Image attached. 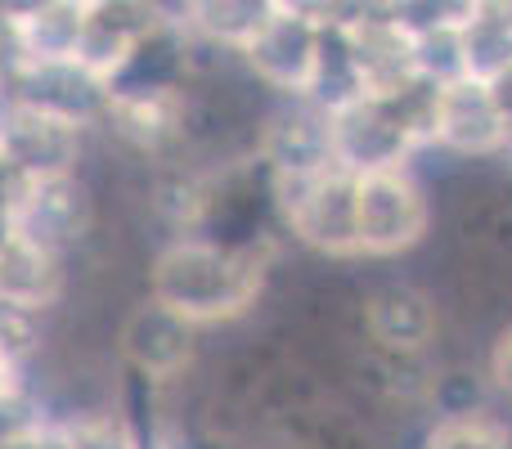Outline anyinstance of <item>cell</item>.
Segmentation results:
<instances>
[{"instance_id": "6da1fadb", "label": "cell", "mask_w": 512, "mask_h": 449, "mask_svg": "<svg viewBox=\"0 0 512 449\" xmlns=\"http://www.w3.org/2000/svg\"><path fill=\"white\" fill-rule=\"evenodd\" d=\"M265 270H270V243L234 247L203 234L167 238L149 256L144 297L203 333L212 324L248 315L265 288Z\"/></svg>"}, {"instance_id": "7a4b0ae2", "label": "cell", "mask_w": 512, "mask_h": 449, "mask_svg": "<svg viewBox=\"0 0 512 449\" xmlns=\"http://www.w3.org/2000/svg\"><path fill=\"white\" fill-rule=\"evenodd\" d=\"M99 229V194L86 176L23 180L9 203V238L77 261Z\"/></svg>"}, {"instance_id": "3957f363", "label": "cell", "mask_w": 512, "mask_h": 449, "mask_svg": "<svg viewBox=\"0 0 512 449\" xmlns=\"http://www.w3.org/2000/svg\"><path fill=\"white\" fill-rule=\"evenodd\" d=\"M270 207L297 243L324 256H360L351 171L328 167L319 176H270Z\"/></svg>"}, {"instance_id": "277c9868", "label": "cell", "mask_w": 512, "mask_h": 449, "mask_svg": "<svg viewBox=\"0 0 512 449\" xmlns=\"http://www.w3.org/2000/svg\"><path fill=\"white\" fill-rule=\"evenodd\" d=\"M113 355L131 378L149 382L158 391H171L198 364V328L171 315V310H162L158 301L140 297L135 306H126L122 324H117Z\"/></svg>"}, {"instance_id": "5b68a950", "label": "cell", "mask_w": 512, "mask_h": 449, "mask_svg": "<svg viewBox=\"0 0 512 449\" xmlns=\"http://www.w3.org/2000/svg\"><path fill=\"white\" fill-rule=\"evenodd\" d=\"M319 45H324V14H319V5L274 0L265 27L252 36V45L239 59L261 86L279 90L288 99H306L310 81H315Z\"/></svg>"}, {"instance_id": "8992f818", "label": "cell", "mask_w": 512, "mask_h": 449, "mask_svg": "<svg viewBox=\"0 0 512 449\" xmlns=\"http://www.w3.org/2000/svg\"><path fill=\"white\" fill-rule=\"evenodd\" d=\"M324 18L337 23V32H342V45L351 54L364 99H396L418 81L414 32L400 23L396 9H355L351 18H333L324 9Z\"/></svg>"}, {"instance_id": "52a82bcc", "label": "cell", "mask_w": 512, "mask_h": 449, "mask_svg": "<svg viewBox=\"0 0 512 449\" xmlns=\"http://www.w3.org/2000/svg\"><path fill=\"white\" fill-rule=\"evenodd\" d=\"M432 203L409 171H378L355 180V243L360 256H400L423 243Z\"/></svg>"}, {"instance_id": "ba28073f", "label": "cell", "mask_w": 512, "mask_h": 449, "mask_svg": "<svg viewBox=\"0 0 512 449\" xmlns=\"http://www.w3.org/2000/svg\"><path fill=\"white\" fill-rule=\"evenodd\" d=\"M328 131H333V162L355 180L378 171H405L409 153L423 149V140L409 131L391 99H355L337 108L328 113Z\"/></svg>"}, {"instance_id": "9c48e42d", "label": "cell", "mask_w": 512, "mask_h": 449, "mask_svg": "<svg viewBox=\"0 0 512 449\" xmlns=\"http://www.w3.org/2000/svg\"><path fill=\"white\" fill-rule=\"evenodd\" d=\"M99 131L135 158L162 162L189 135V86L180 90H108Z\"/></svg>"}, {"instance_id": "30bf717a", "label": "cell", "mask_w": 512, "mask_h": 449, "mask_svg": "<svg viewBox=\"0 0 512 449\" xmlns=\"http://www.w3.org/2000/svg\"><path fill=\"white\" fill-rule=\"evenodd\" d=\"M86 135L90 126L81 122H68L59 113H45V108L14 104L5 131H0V149H5L9 167L18 171V180H63L81 176Z\"/></svg>"}, {"instance_id": "8fae6325", "label": "cell", "mask_w": 512, "mask_h": 449, "mask_svg": "<svg viewBox=\"0 0 512 449\" xmlns=\"http://www.w3.org/2000/svg\"><path fill=\"white\" fill-rule=\"evenodd\" d=\"M252 158L265 167V176H319V171L337 167L328 113H319L306 99H292V104L265 113L256 126Z\"/></svg>"}, {"instance_id": "7c38bea8", "label": "cell", "mask_w": 512, "mask_h": 449, "mask_svg": "<svg viewBox=\"0 0 512 449\" xmlns=\"http://www.w3.org/2000/svg\"><path fill=\"white\" fill-rule=\"evenodd\" d=\"M432 144L463 158H490L512 144L504 117L495 108L486 81H454V86L436 90V122H432Z\"/></svg>"}, {"instance_id": "4fadbf2b", "label": "cell", "mask_w": 512, "mask_h": 449, "mask_svg": "<svg viewBox=\"0 0 512 449\" xmlns=\"http://www.w3.org/2000/svg\"><path fill=\"white\" fill-rule=\"evenodd\" d=\"M86 23H90V0H36V5H9V36H14L18 68L77 63Z\"/></svg>"}, {"instance_id": "5bb4252c", "label": "cell", "mask_w": 512, "mask_h": 449, "mask_svg": "<svg viewBox=\"0 0 512 449\" xmlns=\"http://www.w3.org/2000/svg\"><path fill=\"white\" fill-rule=\"evenodd\" d=\"M68 292L72 261L41 252L32 243H18V238L0 243V306L45 319L59 306H68Z\"/></svg>"}, {"instance_id": "9a60e30c", "label": "cell", "mask_w": 512, "mask_h": 449, "mask_svg": "<svg viewBox=\"0 0 512 449\" xmlns=\"http://www.w3.org/2000/svg\"><path fill=\"white\" fill-rule=\"evenodd\" d=\"M436 328V306L427 292L409 288V283H387V288L364 297V333L378 351L387 355H418L432 346Z\"/></svg>"}, {"instance_id": "2e32d148", "label": "cell", "mask_w": 512, "mask_h": 449, "mask_svg": "<svg viewBox=\"0 0 512 449\" xmlns=\"http://www.w3.org/2000/svg\"><path fill=\"white\" fill-rule=\"evenodd\" d=\"M9 90H14L18 104L27 108H45V113H59L68 122H81L95 131L99 113H104L108 90L90 77L77 63H54V68H18L9 77Z\"/></svg>"}, {"instance_id": "e0dca14e", "label": "cell", "mask_w": 512, "mask_h": 449, "mask_svg": "<svg viewBox=\"0 0 512 449\" xmlns=\"http://www.w3.org/2000/svg\"><path fill=\"white\" fill-rule=\"evenodd\" d=\"M274 0H198L185 5V32L216 54H243L265 27Z\"/></svg>"}, {"instance_id": "ac0fdd59", "label": "cell", "mask_w": 512, "mask_h": 449, "mask_svg": "<svg viewBox=\"0 0 512 449\" xmlns=\"http://www.w3.org/2000/svg\"><path fill=\"white\" fill-rule=\"evenodd\" d=\"M459 32L472 81H495L512 63V5H468Z\"/></svg>"}, {"instance_id": "d6986e66", "label": "cell", "mask_w": 512, "mask_h": 449, "mask_svg": "<svg viewBox=\"0 0 512 449\" xmlns=\"http://www.w3.org/2000/svg\"><path fill=\"white\" fill-rule=\"evenodd\" d=\"M54 441L59 449H144L140 432L126 423V414L108 400V405L68 409L54 423Z\"/></svg>"}, {"instance_id": "ffe728a7", "label": "cell", "mask_w": 512, "mask_h": 449, "mask_svg": "<svg viewBox=\"0 0 512 449\" xmlns=\"http://www.w3.org/2000/svg\"><path fill=\"white\" fill-rule=\"evenodd\" d=\"M459 14L441 18V23H427L414 32V63H418V81H427V86L445 90L454 86V81H468V59H463V32H459Z\"/></svg>"}, {"instance_id": "44dd1931", "label": "cell", "mask_w": 512, "mask_h": 449, "mask_svg": "<svg viewBox=\"0 0 512 449\" xmlns=\"http://www.w3.org/2000/svg\"><path fill=\"white\" fill-rule=\"evenodd\" d=\"M427 449H512V432L481 409L468 418H436Z\"/></svg>"}, {"instance_id": "7402d4cb", "label": "cell", "mask_w": 512, "mask_h": 449, "mask_svg": "<svg viewBox=\"0 0 512 449\" xmlns=\"http://www.w3.org/2000/svg\"><path fill=\"white\" fill-rule=\"evenodd\" d=\"M486 373H490V382H495V387L504 391V396H512V324L495 337V346H490V355H486Z\"/></svg>"}, {"instance_id": "603a6c76", "label": "cell", "mask_w": 512, "mask_h": 449, "mask_svg": "<svg viewBox=\"0 0 512 449\" xmlns=\"http://www.w3.org/2000/svg\"><path fill=\"white\" fill-rule=\"evenodd\" d=\"M486 86H490V95H495V108H499V117H504V126L512 135V63L499 72L495 81H486Z\"/></svg>"}, {"instance_id": "cb8c5ba5", "label": "cell", "mask_w": 512, "mask_h": 449, "mask_svg": "<svg viewBox=\"0 0 512 449\" xmlns=\"http://www.w3.org/2000/svg\"><path fill=\"white\" fill-rule=\"evenodd\" d=\"M18 171L9 167V158H5V149H0V212H9V203H14V194H18Z\"/></svg>"}, {"instance_id": "d4e9b609", "label": "cell", "mask_w": 512, "mask_h": 449, "mask_svg": "<svg viewBox=\"0 0 512 449\" xmlns=\"http://www.w3.org/2000/svg\"><path fill=\"white\" fill-rule=\"evenodd\" d=\"M27 387H32V378H23L18 369H9V364L0 360V400L18 396V391H27Z\"/></svg>"}, {"instance_id": "484cf974", "label": "cell", "mask_w": 512, "mask_h": 449, "mask_svg": "<svg viewBox=\"0 0 512 449\" xmlns=\"http://www.w3.org/2000/svg\"><path fill=\"white\" fill-rule=\"evenodd\" d=\"M14 90H9V81H0V131H5V122H9V113H14Z\"/></svg>"}]
</instances>
